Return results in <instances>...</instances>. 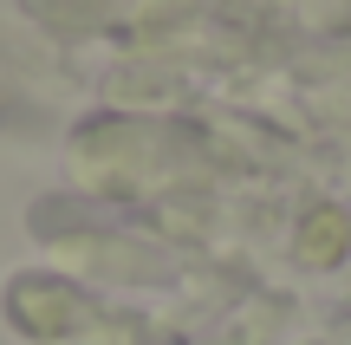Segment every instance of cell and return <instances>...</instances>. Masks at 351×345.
Masks as SVG:
<instances>
[{
  "label": "cell",
  "instance_id": "6da1fadb",
  "mask_svg": "<svg viewBox=\"0 0 351 345\" xmlns=\"http://www.w3.org/2000/svg\"><path fill=\"white\" fill-rule=\"evenodd\" d=\"M345 241H351V222L339 215V209H319V215L306 222V235H300L306 261H319V267H332V261L345 254Z\"/></svg>",
  "mask_w": 351,
  "mask_h": 345
}]
</instances>
